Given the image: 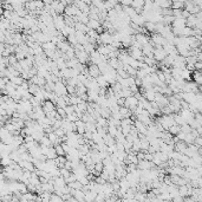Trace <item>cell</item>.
<instances>
[{"instance_id": "cell-32", "label": "cell", "mask_w": 202, "mask_h": 202, "mask_svg": "<svg viewBox=\"0 0 202 202\" xmlns=\"http://www.w3.org/2000/svg\"><path fill=\"white\" fill-rule=\"evenodd\" d=\"M66 119L71 123H74V122H77V121H79V118L77 117V115H76L74 112L73 114H71V115H66Z\"/></svg>"}, {"instance_id": "cell-4", "label": "cell", "mask_w": 202, "mask_h": 202, "mask_svg": "<svg viewBox=\"0 0 202 202\" xmlns=\"http://www.w3.org/2000/svg\"><path fill=\"white\" fill-rule=\"evenodd\" d=\"M136 168L138 170H150V169H154L155 168V164L153 162H148V161H139L136 165Z\"/></svg>"}, {"instance_id": "cell-6", "label": "cell", "mask_w": 202, "mask_h": 202, "mask_svg": "<svg viewBox=\"0 0 202 202\" xmlns=\"http://www.w3.org/2000/svg\"><path fill=\"white\" fill-rule=\"evenodd\" d=\"M99 40H101L102 45H111L112 43V36L109 34L108 32H104L99 34Z\"/></svg>"}, {"instance_id": "cell-10", "label": "cell", "mask_w": 202, "mask_h": 202, "mask_svg": "<svg viewBox=\"0 0 202 202\" xmlns=\"http://www.w3.org/2000/svg\"><path fill=\"white\" fill-rule=\"evenodd\" d=\"M95 80H96V83L98 84V86L99 88H104V89H108L110 85H109V83L106 82V79L104 78V76L103 74H99L97 78H95Z\"/></svg>"}, {"instance_id": "cell-48", "label": "cell", "mask_w": 202, "mask_h": 202, "mask_svg": "<svg viewBox=\"0 0 202 202\" xmlns=\"http://www.w3.org/2000/svg\"><path fill=\"white\" fill-rule=\"evenodd\" d=\"M127 80H128V84H129V86H131V85L135 84V77H128Z\"/></svg>"}, {"instance_id": "cell-31", "label": "cell", "mask_w": 202, "mask_h": 202, "mask_svg": "<svg viewBox=\"0 0 202 202\" xmlns=\"http://www.w3.org/2000/svg\"><path fill=\"white\" fill-rule=\"evenodd\" d=\"M53 148H54V150H56V154H57V156H65V153H64V150H63V148H62V145H60V144L54 145Z\"/></svg>"}, {"instance_id": "cell-24", "label": "cell", "mask_w": 202, "mask_h": 202, "mask_svg": "<svg viewBox=\"0 0 202 202\" xmlns=\"http://www.w3.org/2000/svg\"><path fill=\"white\" fill-rule=\"evenodd\" d=\"M38 144H39V145H43V147H48V148H50V147H53L46 136H43V137L40 138V141H39V143H38Z\"/></svg>"}, {"instance_id": "cell-12", "label": "cell", "mask_w": 202, "mask_h": 202, "mask_svg": "<svg viewBox=\"0 0 202 202\" xmlns=\"http://www.w3.org/2000/svg\"><path fill=\"white\" fill-rule=\"evenodd\" d=\"M74 125H76V134L83 136L85 134V123L82 121H77V122H74Z\"/></svg>"}, {"instance_id": "cell-5", "label": "cell", "mask_w": 202, "mask_h": 202, "mask_svg": "<svg viewBox=\"0 0 202 202\" xmlns=\"http://www.w3.org/2000/svg\"><path fill=\"white\" fill-rule=\"evenodd\" d=\"M135 40H136V43H138L141 46H144L145 44H148L149 43L150 38H149L148 36H145V34L137 33V34H135Z\"/></svg>"}, {"instance_id": "cell-13", "label": "cell", "mask_w": 202, "mask_h": 202, "mask_svg": "<svg viewBox=\"0 0 202 202\" xmlns=\"http://www.w3.org/2000/svg\"><path fill=\"white\" fill-rule=\"evenodd\" d=\"M171 27H176V28H183L186 27V19L183 18H175V20L173 21Z\"/></svg>"}, {"instance_id": "cell-39", "label": "cell", "mask_w": 202, "mask_h": 202, "mask_svg": "<svg viewBox=\"0 0 202 202\" xmlns=\"http://www.w3.org/2000/svg\"><path fill=\"white\" fill-rule=\"evenodd\" d=\"M117 74L121 77V78H123V79H125V78H128L129 76L127 74V72L124 71L123 69H119V70H117Z\"/></svg>"}, {"instance_id": "cell-30", "label": "cell", "mask_w": 202, "mask_h": 202, "mask_svg": "<svg viewBox=\"0 0 202 202\" xmlns=\"http://www.w3.org/2000/svg\"><path fill=\"white\" fill-rule=\"evenodd\" d=\"M95 50H96V46L95 45H92V44H89V43H88V44H85L84 45V51L88 53V54H90V53L92 52V51H95Z\"/></svg>"}, {"instance_id": "cell-19", "label": "cell", "mask_w": 202, "mask_h": 202, "mask_svg": "<svg viewBox=\"0 0 202 202\" xmlns=\"http://www.w3.org/2000/svg\"><path fill=\"white\" fill-rule=\"evenodd\" d=\"M40 46H42V48L44 50V51H56V50H57V46H56V45H53L51 42L44 43V44H42Z\"/></svg>"}, {"instance_id": "cell-16", "label": "cell", "mask_w": 202, "mask_h": 202, "mask_svg": "<svg viewBox=\"0 0 202 202\" xmlns=\"http://www.w3.org/2000/svg\"><path fill=\"white\" fill-rule=\"evenodd\" d=\"M103 143L105 144L106 147H111V145H115V144H116V141H115V138L111 137L109 134H106L105 136L103 137Z\"/></svg>"}, {"instance_id": "cell-45", "label": "cell", "mask_w": 202, "mask_h": 202, "mask_svg": "<svg viewBox=\"0 0 202 202\" xmlns=\"http://www.w3.org/2000/svg\"><path fill=\"white\" fill-rule=\"evenodd\" d=\"M194 69H195V71H201L202 63H200V62H196V63L194 64Z\"/></svg>"}, {"instance_id": "cell-17", "label": "cell", "mask_w": 202, "mask_h": 202, "mask_svg": "<svg viewBox=\"0 0 202 202\" xmlns=\"http://www.w3.org/2000/svg\"><path fill=\"white\" fill-rule=\"evenodd\" d=\"M96 51L99 53L101 56H104L106 57L109 54V48H108V45H99V46H96Z\"/></svg>"}, {"instance_id": "cell-21", "label": "cell", "mask_w": 202, "mask_h": 202, "mask_svg": "<svg viewBox=\"0 0 202 202\" xmlns=\"http://www.w3.org/2000/svg\"><path fill=\"white\" fill-rule=\"evenodd\" d=\"M86 26H88V28L89 30H97L98 27H101V23L97 20H91V19H89V23L86 24Z\"/></svg>"}, {"instance_id": "cell-28", "label": "cell", "mask_w": 202, "mask_h": 202, "mask_svg": "<svg viewBox=\"0 0 202 202\" xmlns=\"http://www.w3.org/2000/svg\"><path fill=\"white\" fill-rule=\"evenodd\" d=\"M194 136L191 135V134H186V136H184V139H183V142L187 144V145H189V144H193L194 142Z\"/></svg>"}, {"instance_id": "cell-9", "label": "cell", "mask_w": 202, "mask_h": 202, "mask_svg": "<svg viewBox=\"0 0 202 202\" xmlns=\"http://www.w3.org/2000/svg\"><path fill=\"white\" fill-rule=\"evenodd\" d=\"M187 147H188V145H187L184 142L179 141V142H176L175 145H174V151H177V153H180V154H184Z\"/></svg>"}, {"instance_id": "cell-18", "label": "cell", "mask_w": 202, "mask_h": 202, "mask_svg": "<svg viewBox=\"0 0 202 202\" xmlns=\"http://www.w3.org/2000/svg\"><path fill=\"white\" fill-rule=\"evenodd\" d=\"M171 10H183L184 8V1H180V0H175L171 1Z\"/></svg>"}, {"instance_id": "cell-44", "label": "cell", "mask_w": 202, "mask_h": 202, "mask_svg": "<svg viewBox=\"0 0 202 202\" xmlns=\"http://www.w3.org/2000/svg\"><path fill=\"white\" fill-rule=\"evenodd\" d=\"M153 159H154V155L153 154H149V153H145V154H144V161L153 162Z\"/></svg>"}, {"instance_id": "cell-23", "label": "cell", "mask_w": 202, "mask_h": 202, "mask_svg": "<svg viewBox=\"0 0 202 202\" xmlns=\"http://www.w3.org/2000/svg\"><path fill=\"white\" fill-rule=\"evenodd\" d=\"M12 163H13V162H12V159H10V156L1 157V159H0V165H3L4 168H6V167H10Z\"/></svg>"}, {"instance_id": "cell-11", "label": "cell", "mask_w": 202, "mask_h": 202, "mask_svg": "<svg viewBox=\"0 0 202 202\" xmlns=\"http://www.w3.org/2000/svg\"><path fill=\"white\" fill-rule=\"evenodd\" d=\"M42 108H43V111H44V114L56 110V105L53 104L52 102H50V101L44 102V103H43V105H42Z\"/></svg>"}, {"instance_id": "cell-42", "label": "cell", "mask_w": 202, "mask_h": 202, "mask_svg": "<svg viewBox=\"0 0 202 202\" xmlns=\"http://www.w3.org/2000/svg\"><path fill=\"white\" fill-rule=\"evenodd\" d=\"M64 110H65V114H66V115H71V114H73L74 112V106L73 105H68Z\"/></svg>"}, {"instance_id": "cell-38", "label": "cell", "mask_w": 202, "mask_h": 202, "mask_svg": "<svg viewBox=\"0 0 202 202\" xmlns=\"http://www.w3.org/2000/svg\"><path fill=\"white\" fill-rule=\"evenodd\" d=\"M56 111H57V114H58L59 116L62 117V119L66 118V114H65V110H64V109H62V108H56Z\"/></svg>"}, {"instance_id": "cell-35", "label": "cell", "mask_w": 202, "mask_h": 202, "mask_svg": "<svg viewBox=\"0 0 202 202\" xmlns=\"http://www.w3.org/2000/svg\"><path fill=\"white\" fill-rule=\"evenodd\" d=\"M53 133H54V135H56V136H57L58 138H62V137H64V136H65V131H64L62 128H59V129H56V130H54Z\"/></svg>"}, {"instance_id": "cell-20", "label": "cell", "mask_w": 202, "mask_h": 202, "mask_svg": "<svg viewBox=\"0 0 202 202\" xmlns=\"http://www.w3.org/2000/svg\"><path fill=\"white\" fill-rule=\"evenodd\" d=\"M91 141L93 142L95 144H102L103 143V137H102L99 134L97 133V131H95V133H92V137H91Z\"/></svg>"}, {"instance_id": "cell-22", "label": "cell", "mask_w": 202, "mask_h": 202, "mask_svg": "<svg viewBox=\"0 0 202 202\" xmlns=\"http://www.w3.org/2000/svg\"><path fill=\"white\" fill-rule=\"evenodd\" d=\"M143 5H144L143 0H135V1H131L130 7H133L134 10H143Z\"/></svg>"}, {"instance_id": "cell-2", "label": "cell", "mask_w": 202, "mask_h": 202, "mask_svg": "<svg viewBox=\"0 0 202 202\" xmlns=\"http://www.w3.org/2000/svg\"><path fill=\"white\" fill-rule=\"evenodd\" d=\"M53 92L58 97H64V96L68 95V91H66V85H64L62 82H57L54 83V90Z\"/></svg>"}, {"instance_id": "cell-14", "label": "cell", "mask_w": 202, "mask_h": 202, "mask_svg": "<svg viewBox=\"0 0 202 202\" xmlns=\"http://www.w3.org/2000/svg\"><path fill=\"white\" fill-rule=\"evenodd\" d=\"M155 5H157L159 7V8H170L171 7V1H169V0H162V1H159V0H156V1H154Z\"/></svg>"}, {"instance_id": "cell-41", "label": "cell", "mask_w": 202, "mask_h": 202, "mask_svg": "<svg viewBox=\"0 0 202 202\" xmlns=\"http://www.w3.org/2000/svg\"><path fill=\"white\" fill-rule=\"evenodd\" d=\"M193 144H194L195 147H197V148H201V147H202V138H201V136H200V137L195 138V139H194V142H193Z\"/></svg>"}, {"instance_id": "cell-29", "label": "cell", "mask_w": 202, "mask_h": 202, "mask_svg": "<svg viewBox=\"0 0 202 202\" xmlns=\"http://www.w3.org/2000/svg\"><path fill=\"white\" fill-rule=\"evenodd\" d=\"M106 133L109 134L111 137L115 138V136L117 135V128L112 127V125H109V127H108V129H106Z\"/></svg>"}, {"instance_id": "cell-1", "label": "cell", "mask_w": 202, "mask_h": 202, "mask_svg": "<svg viewBox=\"0 0 202 202\" xmlns=\"http://www.w3.org/2000/svg\"><path fill=\"white\" fill-rule=\"evenodd\" d=\"M167 57V54L165 52L163 51V48H161V46H155L154 50H153V58L156 63H161V62H163V59Z\"/></svg>"}, {"instance_id": "cell-8", "label": "cell", "mask_w": 202, "mask_h": 202, "mask_svg": "<svg viewBox=\"0 0 202 202\" xmlns=\"http://www.w3.org/2000/svg\"><path fill=\"white\" fill-rule=\"evenodd\" d=\"M191 82H194L197 86L201 85V83H202L201 71H194V72H191Z\"/></svg>"}, {"instance_id": "cell-26", "label": "cell", "mask_w": 202, "mask_h": 202, "mask_svg": "<svg viewBox=\"0 0 202 202\" xmlns=\"http://www.w3.org/2000/svg\"><path fill=\"white\" fill-rule=\"evenodd\" d=\"M54 105H56V108H62V109H65L68 106L66 103H65V101L63 99V97H58L56 103H54Z\"/></svg>"}, {"instance_id": "cell-47", "label": "cell", "mask_w": 202, "mask_h": 202, "mask_svg": "<svg viewBox=\"0 0 202 202\" xmlns=\"http://www.w3.org/2000/svg\"><path fill=\"white\" fill-rule=\"evenodd\" d=\"M136 157H137L138 162H139V161H143V159H144V153H142V151H138L137 154H136Z\"/></svg>"}, {"instance_id": "cell-46", "label": "cell", "mask_w": 202, "mask_h": 202, "mask_svg": "<svg viewBox=\"0 0 202 202\" xmlns=\"http://www.w3.org/2000/svg\"><path fill=\"white\" fill-rule=\"evenodd\" d=\"M124 102H125V98H118L117 99V105L119 106V108H122V106H124Z\"/></svg>"}, {"instance_id": "cell-40", "label": "cell", "mask_w": 202, "mask_h": 202, "mask_svg": "<svg viewBox=\"0 0 202 202\" xmlns=\"http://www.w3.org/2000/svg\"><path fill=\"white\" fill-rule=\"evenodd\" d=\"M57 98H58V96L56 95L54 92H50V95H48V101L52 102L53 104H54V103H56V101H57Z\"/></svg>"}, {"instance_id": "cell-34", "label": "cell", "mask_w": 202, "mask_h": 202, "mask_svg": "<svg viewBox=\"0 0 202 202\" xmlns=\"http://www.w3.org/2000/svg\"><path fill=\"white\" fill-rule=\"evenodd\" d=\"M59 171H60V176L63 177L64 180H66L68 177H69L70 175H71V171H69V170H66V169H59Z\"/></svg>"}, {"instance_id": "cell-25", "label": "cell", "mask_w": 202, "mask_h": 202, "mask_svg": "<svg viewBox=\"0 0 202 202\" xmlns=\"http://www.w3.org/2000/svg\"><path fill=\"white\" fill-rule=\"evenodd\" d=\"M180 131H181L180 125H173V127H170L169 129H168V133H169L170 135H173V136H176Z\"/></svg>"}, {"instance_id": "cell-43", "label": "cell", "mask_w": 202, "mask_h": 202, "mask_svg": "<svg viewBox=\"0 0 202 202\" xmlns=\"http://www.w3.org/2000/svg\"><path fill=\"white\" fill-rule=\"evenodd\" d=\"M50 202H63V200H62V197H59V196H57V195L52 194V195H51V199H50Z\"/></svg>"}, {"instance_id": "cell-37", "label": "cell", "mask_w": 202, "mask_h": 202, "mask_svg": "<svg viewBox=\"0 0 202 202\" xmlns=\"http://www.w3.org/2000/svg\"><path fill=\"white\" fill-rule=\"evenodd\" d=\"M191 130H193V129H191L188 124H184V125L181 127V133H183V134H190Z\"/></svg>"}, {"instance_id": "cell-7", "label": "cell", "mask_w": 202, "mask_h": 202, "mask_svg": "<svg viewBox=\"0 0 202 202\" xmlns=\"http://www.w3.org/2000/svg\"><path fill=\"white\" fill-rule=\"evenodd\" d=\"M88 71H89V76H90L91 78H97L99 74H101V72H99V70H98V68H97V65H89L88 66Z\"/></svg>"}, {"instance_id": "cell-15", "label": "cell", "mask_w": 202, "mask_h": 202, "mask_svg": "<svg viewBox=\"0 0 202 202\" xmlns=\"http://www.w3.org/2000/svg\"><path fill=\"white\" fill-rule=\"evenodd\" d=\"M56 46H57V50H59L62 53H65L70 48H71V45H70L68 42H60V43H58Z\"/></svg>"}, {"instance_id": "cell-27", "label": "cell", "mask_w": 202, "mask_h": 202, "mask_svg": "<svg viewBox=\"0 0 202 202\" xmlns=\"http://www.w3.org/2000/svg\"><path fill=\"white\" fill-rule=\"evenodd\" d=\"M92 6L96 7L97 10H99L101 12L102 11H104V4H103L102 0H95V1H92Z\"/></svg>"}, {"instance_id": "cell-49", "label": "cell", "mask_w": 202, "mask_h": 202, "mask_svg": "<svg viewBox=\"0 0 202 202\" xmlns=\"http://www.w3.org/2000/svg\"><path fill=\"white\" fill-rule=\"evenodd\" d=\"M135 85H136L137 88H141V86H142V79H139V78H136V77H135Z\"/></svg>"}, {"instance_id": "cell-33", "label": "cell", "mask_w": 202, "mask_h": 202, "mask_svg": "<svg viewBox=\"0 0 202 202\" xmlns=\"http://www.w3.org/2000/svg\"><path fill=\"white\" fill-rule=\"evenodd\" d=\"M145 76H148V74L145 73V71L143 69H138L136 71V78H139V79H143Z\"/></svg>"}, {"instance_id": "cell-36", "label": "cell", "mask_w": 202, "mask_h": 202, "mask_svg": "<svg viewBox=\"0 0 202 202\" xmlns=\"http://www.w3.org/2000/svg\"><path fill=\"white\" fill-rule=\"evenodd\" d=\"M65 54H66V57H68L69 59L76 58V57H74V48H72V46H71V48H70L69 50L65 52Z\"/></svg>"}, {"instance_id": "cell-3", "label": "cell", "mask_w": 202, "mask_h": 202, "mask_svg": "<svg viewBox=\"0 0 202 202\" xmlns=\"http://www.w3.org/2000/svg\"><path fill=\"white\" fill-rule=\"evenodd\" d=\"M53 25H54V28L57 31H62L64 27H65V23H64V16H57L56 18H53Z\"/></svg>"}]
</instances>
